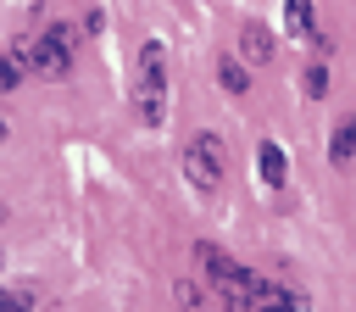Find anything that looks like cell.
Returning <instances> with one entry per match:
<instances>
[{"label": "cell", "instance_id": "5", "mask_svg": "<svg viewBox=\"0 0 356 312\" xmlns=\"http://www.w3.org/2000/svg\"><path fill=\"white\" fill-rule=\"evenodd\" d=\"M256 173H261L267 189H284L289 162H284V145H278V139H261V145H256Z\"/></svg>", "mask_w": 356, "mask_h": 312}, {"label": "cell", "instance_id": "12", "mask_svg": "<svg viewBox=\"0 0 356 312\" xmlns=\"http://www.w3.org/2000/svg\"><path fill=\"white\" fill-rule=\"evenodd\" d=\"M300 84H306V95H323V89H328V72H323V67H306Z\"/></svg>", "mask_w": 356, "mask_h": 312}, {"label": "cell", "instance_id": "11", "mask_svg": "<svg viewBox=\"0 0 356 312\" xmlns=\"http://www.w3.org/2000/svg\"><path fill=\"white\" fill-rule=\"evenodd\" d=\"M22 84V56H0V95H11Z\"/></svg>", "mask_w": 356, "mask_h": 312}, {"label": "cell", "instance_id": "10", "mask_svg": "<svg viewBox=\"0 0 356 312\" xmlns=\"http://www.w3.org/2000/svg\"><path fill=\"white\" fill-rule=\"evenodd\" d=\"M217 84H222L228 95H245V84H250V78H245V61L222 56V61H217Z\"/></svg>", "mask_w": 356, "mask_h": 312}, {"label": "cell", "instance_id": "1", "mask_svg": "<svg viewBox=\"0 0 356 312\" xmlns=\"http://www.w3.org/2000/svg\"><path fill=\"white\" fill-rule=\"evenodd\" d=\"M134 117H139L145 128H161V117H167V45H161V39H145V45H139Z\"/></svg>", "mask_w": 356, "mask_h": 312}, {"label": "cell", "instance_id": "15", "mask_svg": "<svg viewBox=\"0 0 356 312\" xmlns=\"http://www.w3.org/2000/svg\"><path fill=\"white\" fill-rule=\"evenodd\" d=\"M228 312H239V306H228Z\"/></svg>", "mask_w": 356, "mask_h": 312}, {"label": "cell", "instance_id": "4", "mask_svg": "<svg viewBox=\"0 0 356 312\" xmlns=\"http://www.w3.org/2000/svg\"><path fill=\"white\" fill-rule=\"evenodd\" d=\"M184 173H189V184L200 189V195H211L217 184H222V139L217 134H189L184 139Z\"/></svg>", "mask_w": 356, "mask_h": 312}, {"label": "cell", "instance_id": "6", "mask_svg": "<svg viewBox=\"0 0 356 312\" xmlns=\"http://www.w3.org/2000/svg\"><path fill=\"white\" fill-rule=\"evenodd\" d=\"M328 162H334L339 173H350V167H356V111L334 123V139H328Z\"/></svg>", "mask_w": 356, "mask_h": 312}, {"label": "cell", "instance_id": "8", "mask_svg": "<svg viewBox=\"0 0 356 312\" xmlns=\"http://www.w3.org/2000/svg\"><path fill=\"white\" fill-rule=\"evenodd\" d=\"M250 306L256 312H306L289 290H278V284H267V279H256V295H250Z\"/></svg>", "mask_w": 356, "mask_h": 312}, {"label": "cell", "instance_id": "3", "mask_svg": "<svg viewBox=\"0 0 356 312\" xmlns=\"http://www.w3.org/2000/svg\"><path fill=\"white\" fill-rule=\"evenodd\" d=\"M17 56H22V67H33V72H44V78H67V72H72V28L44 22V33H33Z\"/></svg>", "mask_w": 356, "mask_h": 312}, {"label": "cell", "instance_id": "9", "mask_svg": "<svg viewBox=\"0 0 356 312\" xmlns=\"http://www.w3.org/2000/svg\"><path fill=\"white\" fill-rule=\"evenodd\" d=\"M284 28H289L295 39H312V28H317V6H312V0H284Z\"/></svg>", "mask_w": 356, "mask_h": 312}, {"label": "cell", "instance_id": "2", "mask_svg": "<svg viewBox=\"0 0 356 312\" xmlns=\"http://www.w3.org/2000/svg\"><path fill=\"white\" fill-rule=\"evenodd\" d=\"M195 262H200V273H206V284L228 301V306H250V295H256V273L250 267H239L228 251H217V245H195Z\"/></svg>", "mask_w": 356, "mask_h": 312}, {"label": "cell", "instance_id": "14", "mask_svg": "<svg viewBox=\"0 0 356 312\" xmlns=\"http://www.w3.org/2000/svg\"><path fill=\"white\" fill-rule=\"evenodd\" d=\"M0 139H6V117H0Z\"/></svg>", "mask_w": 356, "mask_h": 312}, {"label": "cell", "instance_id": "13", "mask_svg": "<svg viewBox=\"0 0 356 312\" xmlns=\"http://www.w3.org/2000/svg\"><path fill=\"white\" fill-rule=\"evenodd\" d=\"M0 312H28V306H22V295H11V290H0Z\"/></svg>", "mask_w": 356, "mask_h": 312}, {"label": "cell", "instance_id": "7", "mask_svg": "<svg viewBox=\"0 0 356 312\" xmlns=\"http://www.w3.org/2000/svg\"><path fill=\"white\" fill-rule=\"evenodd\" d=\"M239 56H245L250 67H267V61H273V33H267L261 22H245V28H239Z\"/></svg>", "mask_w": 356, "mask_h": 312}]
</instances>
